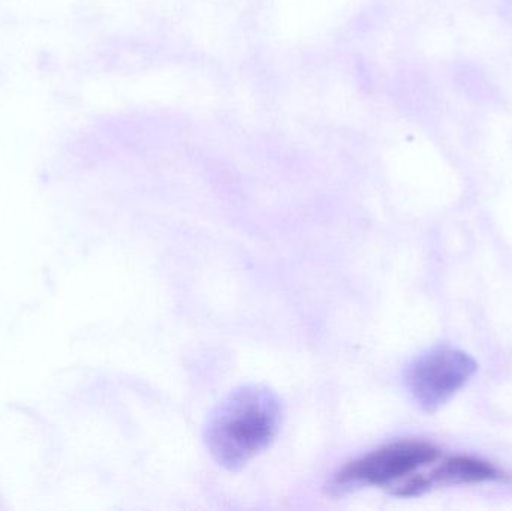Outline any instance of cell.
Segmentation results:
<instances>
[{
  "label": "cell",
  "mask_w": 512,
  "mask_h": 511,
  "mask_svg": "<svg viewBox=\"0 0 512 511\" xmlns=\"http://www.w3.org/2000/svg\"><path fill=\"white\" fill-rule=\"evenodd\" d=\"M282 404L265 386H243L222 399L207 420L204 441L213 461L239 471L270 447L279 434Z\"/></svg>",
  "instance_id": "cell-1"
},
{
  "label": "cell",
  "mask_w": 512,
  "mask_h": 511,
  "mask_svg": "<svg viewBox=\"0 0 512 511\" xmlns=\"http://www.w3.org/2000/svg\"><path fill=\"white\" fill-rule=\"evenodd\" d=\"M439 450L424 441H397L349 462L327 483V492L343 497L364 488H394L438 459Z\"/></svg>",
  "instance_id": "cell-2"
},
{
  "label": "cell",
  "mask_w": 512,
  "mask_h": 511,
  "mask_svg": "<svg viewBox=\"0 0 512 511\" xmlns=\"http://www.w3.org/2000/svg\"><path fill=\"white\" fill-rule=\"evenodd\" d=\"M477 369V362L469 354L436 347L406 368L405 386L421 410L435 413L469 383Z\"/></svg>",
  "instance_id": "cell-3"
},
{
  "label": "cell",
  "mask_w": 512,
  "mask_h": 511,
  "mask_svg": "<svg viewBox=\"0 0 512 511\" xmlns=\"http://www.w3.org/2000/svg\"><path fill=\"white\" fill-rule=\"evenodd\" d=\"M501 473L489 462L457 456L447 459L427 474H414L393 488L397 497H420L436 486L471 485L498 480Z\"/></svg>",
  "instance_id": "cell-4"
}]
</instances>
